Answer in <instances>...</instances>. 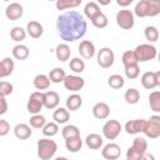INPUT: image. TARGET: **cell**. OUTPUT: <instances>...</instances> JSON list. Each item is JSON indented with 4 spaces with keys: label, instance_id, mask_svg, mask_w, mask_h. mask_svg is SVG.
<instances>
[{
    "label": "cell",
    "instance_id": "obj_1",
    "mask_svg": "<svg viewBox=\"0 0 160 160\" xmlns=\"http://www.w3.org/2000/svg\"><path fill=\"white\" fill-rule=\"evenodd\" d=\"M56 30L64 41L72 42L81 39L86 34L88 22L80 12L70 10L58 16Z\"/></svg>",
    "mask_w": 160,
    "mask_h": 160
},
{
    "label": "cell",
    "instance_id": "obj_2",
    "mask_svg": "<svg viewBox=\"0 0 160 160\" xmlns=\"http://www.w3.org/2000/svg\"><path fill=\"white\" fill-rule=\"evenodd\" d=\"M58 145L54 140L44 138L38 141V156L41 160H50L55 156Z\"/></svg>",
    "mask_w": 160,
    "mask_h": 160
},
{
    "label": "cell",
    "instance_id": "obj_3",
    "mask_svg": "<svg viewBox=\"0 0 160 160\" xmlns=\"http://www.w3.org/2000/svg\"><path fill=\"white\" fill-rule=\"evenodd\" d=\"M138 62H145V61H150L152 59L156 58L158 55V50L154 45L149 44H140L135 48V50H132Z\"/></svg>",
    "mask_w": 160,
    "mask_h": 160
},
{
    "label": "cell",
    "instance_id": "obj_4",
    "mask_svg": "<svg viewBox=\"0 0 160 160\" xmlns=\"http://www.w3.org/2000/svg\"><path fill=\"white\" fill-rule=\"evenodd\" d=\"M142 132L150 139H158L160 136V116L152 115L150 119L145 120Z\"/></svg>",
    "mask_w": 160,
    "mask_h": 160
},
{
    "label": "cell",
    "instance_id": "obj_5",
    "mask_svg": "<svg viewBox=\"0 0 160 160\" xmlns=\"http://www.w3.org/2000/svg\"><path fill=\"white\" fill-rule=\"evenodd\" d=\"M44 108V92L41 91H34L31 92L28 104H26V109L30 114H40L41 109Z\"/></svg>",
    "mask_w": 160,
    "mask_h": 160
},
{
    "label": "cell",
    "instance_id": "obj_6",
    "mask_svg": "<svg viewBox=\"0 0 160 160\" xmlns=\"http://www.w3.org/2000/svg\"><path fill=\"white\" fill-rule=\"evenodd\" d=\"M120 132H121V124L115 119L108 120L102 126V135L108 140H115L120 135Z\"/></svg>",
    "mask_w": 160,
    "mask_h": 160
},
{
    "label": "cell",
    "instance_id": "obj_7",
    "mask_svg": "<svg viewBox=\"0 0 160 160\" xmlns=\"http://www.w3.org/2000/svg\"><path fill=\"white\" fill-rule=\"evenodd\" d=\"M116 24L124 30H130L132 29L135 24L134 19V12L130 10H119L116 14Z\"/></svg>",
    "mask_w": 160,
    "mask_h": 160
},
{
    "label": "cell",
    "instance_id": "obj_8",
    "mask_svg": "<svg viewBox=\"0 0 160 160\" xmlns=\"http://www.w3.org/2000/svg\"><path fill=\"white\" fill-rule=\"evenodd\" d=\"M96 59H98V64L102 69H109L112 66L115 61V54L110 48H101L98 52Z\"/></svg>",
    "mask_w": 160,
    "mask_h": 160
},
{
    "label": "cell",
    "instance_id": "obj_9",
    "mask_svg": "<svg viewBox=\"0 0 160 160\" xmlns=\"http://www.w3.org/2000/svg\"><path fill=\"white\" fill-rule=\"evenodd\" d=\"M140 81L145 89L152 90L160 85V71H155V72L154 71H146L142 74Z\"/></svg>",
    "mask_w": 160,
    "mask_h": 160
},
{
    "label": "cell",
    "instance_id": "obj_10",
    "mask_svg": "<svg viewBox=\"0 0 160 160\" xmlns=\"http://www.w3.org/2000/svg\"><path fill=\"white\" fill-rule=\"evenodd\" d=\"M62 82H64L65 89L69 90V91H72V92H76V91L81 90L85 85V80L81 76H78V75H66Z\"/></svg>",
    "mask_w": 160,
    "mask_h": 160
},
{
    "label": "cell",
    "instance_id": "obj_11",
    "mask_svg": "<svg viewBox=\"0 0 160 160\" xmlns=\"http://www.w3.org/2000/svg\"><path fill=\"white\" fill-rule=\"evenodd\" d=\"M121 155V148L115 142L106 144L101 150V156L106 160H116Z\"/></svg>",
    "mask_w": 160,
    "mask_h": 160
},
{
    "label": "cell",
    "instance_id": "obj_12",
    "mask_svg": "<svg viewBox=\"0 0 160 160\" xmlns=\"http://www.w3.org/2000/svg\"><path fill=\"white\" fill-rule=\"evenodd\" d=\"M24 14V8L19 2H10L5 9V16L9 20H19Z\"/></svg>",
    "mask_w": 160,
    "mask_h": 160
},
{
    "label": "cell",
    "instance_id": "obj_13",
    "mask_svg": "<svg viewBox=\"0 0 160 160\" xmlns=\"http://www.w3.org/2000/svg\"><path fill=\"white\" fill-rule=\"evenodd\" d=\"M79 54L84 58V59H92L95 55V45L90 41V40H82L79 44Z\"/></svg>",
    "mask_w": 160,
    "mask_h": 160
},
{
    "label": "cell",
    "instance_id": "obj_14",
    "mask_svg": "<svg viewBox=\"0 0 160 160\" xmlns=\"http://www.w3.org/2000/svg\"><path fill=\"white\" fill-rule=\"evenodd\" d=\"M92 115H94V118H96L99 120L108 119L109 115H110V106L106 102H102V101L96 102L92 106Z\"/></svg>",
    "mask_w": 160,
    "mask_h": 160
},
{
    "label": "cell",
    "instance_id": "obj_15",
    "mask_svg": "<svg viewBox=\"0 0 160 160\" xmlns=\"http://www.w3.org/2000/svg\"><path fill=\"white\" fill-rule=\"evenodd\" d=\"M60 102V98H59V94L56 91H52V90H49L46 92H44V106L49 110H52L55 108H58Z\"/></svg>",
    "mask_w": 160,
    "mask_h": 160
},
{
    "label": "cell",
    "instance_id": "obj_16",
    "mask_svg": "<svg viewBox=\"0 0 160 160\" xmlns=\"http://www.w3.org/2000/svg\"><path fill=\"white\" fill-rule=\"evenodd\" d=\"M144 124H145V119H134V120H129L125 124V131L130 135H135L139 132H142L144 129Z\"/></svg>",
    "mask_w": 160,
    "mask_h": 160
},
{
    "label": "cell",
    "instance_id": "obj_17",
    "mask_svg": "<svg viewBox=\"0 0 160 160\" xmlns=\"http://www.w3.org/2000/svg\"><path fill=\"white\" fill-rule=\"evenodd\" d=\"M42 32H44V28H42V25L39 21L31 20V21L28 22V25H26V34L30 35V38L39 39V38H41Z\"/></svg>",
    "mask_w": 160,
    "mask_h": 160
},
{
    "label": "cell",
    "instance_id": "obj_18",
    "mask_svg": "<svg viewBox=\"0 0 160 160\" xmlns=\"http://www.w3.org/2000/svg\"><path fill=\"white\" fill-rule=\"evenodd\" d=\"M14 68H15V64L12 59L4 58L2 60H0V79L11 75L14 71Z\"/></svg>",
    "mask_w": 160,
    "mask_h": 160
},
{
    "label": "cell",
    "instance_id": "obj_19",
    "mask_svg": "<svg viewBox=\"0 0 160 160\" xmlns=\"http://www.w3.org/2000/svg\"><path fill=\"white\" fill-rule=\"evenodd\" d=\"M14 134L19 140H26V139H29L31 136L32 130L28 124H22L21 122V124H18L14 128Z\"/></svg>",
    "mask_w": 160,
    "mask_h": 160
},
{
    "label": "cell",
    "instance_id": "obj_20",
    "mask_svg": "<svg viewBox=\"0 0 160 160\" xmlns=\"http://www.w3.org/2000/svg\"><path fill=\"white\" fill-rule=\"evenodd\" d=\"M85 144H86V146H88L89 149H91V150H98V149H100V148L102 146L104 140H102V138H101L99 134L91 132V134H89V135L86 136Z\"/></svg>",
    "mask_w": 160,
    "mask_h": 160
},
{
    "label": "cell",
    "instance_id": "obj_21",
    "mask_svg": "<svg viewBox=\"0 0 160 160\" xmlns=\"http://www.w3.org/2000/svg\"><path fill=\"white\" fill-rule=\"evenodd\" d=\"M70 55H71V50L69 48L68 44H59L55 49V56L59 61H68L70 59Z\"/></svg>",
    "mask_w": 160,
    "mask_h": 160
},
{
    "label": "cell",
    "instance_id": "obj_22",
    "mask_svg": "<svg viewBox=\"0 0 160 160\" xmlns=\"http://www.w3.org/2000/svg\"><path fill=\"white\" fill-rule=\"evenodd\" d=\"M65 146L70 152H78L81 150L82 148V140L79 136H72V138H68L65 139Z\"/></svg>",
    "mask_w": 160,
    "mask_h": 160
},
{
    "label": "cell",
    "instance_id": "obj_23",
    "mask_svg": "<svg viewBox=\"0 0 160 160\" xmlns=\"http://www.w3.org/2000/svg\"><path fill=\"white\" fill-rule=\"evenodd\" d=\"M30 55V50L24 44H18L12 48V56L16 60H26Z\"/></svg>",
    "mask_w": 160,
    "mask_h": 160
},
{
    "label": "cell",
    "instance_id": "obj_24",
    "mask_svg": "<svg viewBox=\"0 0 160 160\" xmlns=\"http://www.w3.org/2000/svg\"><path fill=\"white\" fill-rule=\"evenodd\" d=\"M32 84H34L36 90H46L50 86V79L45 74H39V75H36L34 78Z\"/></svg>",
    "mask_w": 160,
    "mask_h": 160
},
{
    "label": "cell",
    "instance_id": "obj_25",
    "mask_svg": "<svg viewBox=\"0 0 160 160\" xmlns=\"http://www.w3.org/2000/svg\"><path fill=\"white\" fill-rule=\"evenodd\" d=\"M81 105H82V99H81V96H80L79 94L74 92V94H71L70 96H68V99H66V109H68V110L75 111V110H78Z\"/></svg>",
    "mask_w": 160,
    "mask_h": 160
},
{
    "label": "cell",
    "instance_id": "obj_26",
    "mask_svg": "<svg viewBox=\"0 0 160 160\" xmlns=\"http://www.w3.org/2000/svg\"><path fill=\"white\" fill-rule=\"evenodd\" d=\"M52 119L55 120L56 124H65L70 119V112L65 108H58L52 114Z\"/></svg>",
    "mask_w": 160,
    "mask_h": 160
},
{
    "label": "cell",
    "instance_id": "obj_27",
    "mask_svg": "<svg viewBox=\"0 0 160 160\" xmlns=\"http://www.w3.org/2000/svg\"><path fill=\"white\" fill-rule=\"evenodd\" d=\"M49 79H50V82H54V84H59V82H62L66 74H65V70L61 69V68H54L52 70H50L49 72Z\"/></svg>",
    "mask_w": 160,
    "mask_h": 160
},
{
    "label": "cell",
    "instance_id": "obj_28",
    "mask_svg": "<svg viewBox=\"0 0 160 160\" xmlns=\"http://www.w3.org/2000/svg\"><path fill=\"white\" fill-rule=\"evenodd\" d=\"M99 12H101V10H100V6H99L98 2L90 1V2H88V4L85 5V8H84V14H85V16H86L89 20H91V19H92L94 16H96Z\"/></svg>",
    "mask_w": 160,
    "mask_h": 160
},
{
    "label": "cell",
    "instance_id": "obj_29",
    "mask_svg": "<svg viewBox=\"0 0 160 160\" xmlns=\"http://www.w3.org/2000/svg\"><path fill=\"white\" fill-rule=\"evenodd\" d=\"M124 99H125V101H126L128 104H130V105L138 104L139 100H140V92H139V90H136L135 88H130V89H128V90L125 91Z\"/></svg>",
    "mask_w": 160,
    "mask_h": 160
},
{
    "label": "cell",
    "instance_id": "obj_30",
    "mask_svg": "<svg viewBox=\"0 0 160 160\" xmlns=\"http://www.w3.org/2000/svg\"><path fill=\"white\" fill-rule=\"evenodd\" d=\"M131 148H132L135 151H138L139 154H141L142 158H144V154H145L146 150H148V141H146L144 138L138 136V138H135V139L132 140Z\"/></svg>",
    "mask_w": 160,
    "mask_h": 160
},
{
    "label": "cell",
    "instance_id": "obj_31",
    "mask_svg": "<svg viewBox=\"0 0 160 160\" xmlns=\"http://www.w3.org/2000/svg\"><path fill=\"white\" fill-rule=\"evenodd\" d=\"M55 2L58 10H66V9L78 8L82 2V0H56Z\"/></svg>",
    "mask_w": 160,
    "mask_h": 160
},
{
    "label": "cell",
    "instance_id": "obj_32",
    "mask_svg": "<svg viewBox=\"0 0 160 160\" xmlns=\"http://www.w3.org/2000/svg\"><path fill=\"white\" fill-rule=\"evenodd\" d=\"M108 85L115 90L118 89H121L124 85H125V80L121 75L119 74H114V75H110L109 79H108Z\"/></svg>",
    "mask_w": 160,
    "mask_h": 160
},
{
    "label": "cell",
    "instance_id": "obj_33",
    "mask_svg": "<svg viewBox=\"0 0 160 160\" xmlns=\"http://www.w3.org/2000/svg\"><path fill=\"white\" fill-rule=\"evenodd\" d=\"M149 105H150L152 111H155V112L160 111V91L159 90H155V91L150 92V95H149Z\"/></svg>",
    "mask_w": 160,
    "mask_h": 160
},
{
    "label": "cell",
    "instance_id": "obj_34",
    "mask_svg": "<svg viewBox=\"0 0 160 160\" xmlns=\"http://www.w3.org/2000/svg\"><path fill=\"white\" fill-rule=\"evenodd\" d=\"M90 21H91V24H92L95 28H98V29H104V28H106L108 24H109L108 16H106L104 12H99V14H98L96 16H94Z\"/></svg>",
    "mask_w": 160,
    "mask_h": 160
},
{
    "label": "cell",
    "instance_id": "obj_35",
    "mask_svg": "<svg viewBox=\"0 0 160 160\" xmlns=\"http://www.w3.org/2000/svg\"><path fill=\"white\" fill-rule=\"evenodd\" d=\"M10 38L16 42H21L26 38V30H24L21 26H14L10 30Z\"/></svg>",
    "mask_w": 160,
    "mask_h": 160
},
{
    "label": "cell",
    "instance_id": "obj_36",
    "mask_svg": "<svg viewBox=\"0 0 160 160\" xmlns=\"http://www.w3.org/2000/svg\"><path fill=\"white\" fill-rule=\"evenodd\" d=\"M149 14L148 10V0H140L134 9V15H136L138 18H146Z\"/></svg>",
    "mask_w": 160,
    "mask_h": 160
},
{
    "label": "cell",
    "instance_id": "obj_37",
    "mask_svg": "<svg viewBox=\"0 0 160 160\" xmlns=\"http://www.w3.org/2000/svg\"><path fill=\"white\" fill-rule=\"evenodd\" d=\"M144 34H145L146 40H148L150 44L158 41V39H159V30H158L155 26H152V25L146 26L145 30H144Z\"/></svg>",
    "mask_w": 160,
    "mask_h": 160
},
{
    "label": "cell",
    "instance_id": "obj_38",
    "mask_svg": "<svg viewBox=\"0 0 160 160\" xmlns=\"http://www.w3.org/2000/svg\"><path fill=\"white\" fill-rule=\"evenodd\" d=\"M69 68H70V70H72L74 72L80 74V72H82V71L85 70V62H84V60H81L80 58H72V59L70 60V62H69Z\"/></svg>",
    "mask_w": 160,
    "mask_h": 160
},
{
    "label": "cell",
    "instance_id": "obj_39",
    "mask_svg": "<svg viewBox=\"0 0 160 160\" xmlns=\"http://www.w3.org/2000/svg\"><path fill=\"white\" fill-rule=\"evenodd\" d=\"M124 68H125V70H124V71H125V75H126V78L130 79V80L136 79V78L139 76V74H140V68H139L138 62L126 65V66H124Z\"/></svg>",
    "mask_w": 160,
    "mask_h": 160
},
{
    "label": "cell",
    "instance_id": "obj_40",
    "mask_svg": "<svg viewBox=\"0 0 160 160\" xmlns=\"http://www.w3.org/2000/svg\"><path fill=\"white\" fill-rule=\"evenodd\" d=\"M61 135H62L64 139L72 138V136H79L80 135V130L75 125H65L62 128V130H61Z\"/></svg>",
    "mask_w": 160,
    "mask_h": 160
},
{
    "label": "cell",
    "instance_id": "obj_41",
    "mask_svg": "<svg viewBox=\"0 0 160 160\" xmlns=\"http://www.w3.org/2000/svg\"><path fill=\"white\" fill-rule=\"evenodd\" d=\"M29 122H30V126L34 128V129H42V126L46 124V120H45V118H44L42 115H40V114H34V115L30 118Z\"/></svg>",
    "mask_w": 160,
    "mask_h": 160
},
{
    "label": "cell",
    "instance_id": "obj_42",
    "mask_svg": "<svg viewBox=\"0 0 160 160\" xmlns=\"http://www.w3.org/2000/svg\"><path fill=\"white\" fill-rule=\"evenodd\" d=\"M58 132H59V126H58L56 122H46L42 126V134L48 138L55 136Z\"/></svg>",
    "mask_w": 160,
    "mask_h": 160
},
{
    "label": "cell",
    "instance_id": "obj_43",
    "mask_svg": "<svg viewBox=\"0 0 160 160\" xmlns=\"http://www.w3.org/2000/svg\"><path fill=\"white\" fill-rule=\"evenodd\" d=\"M148 16L154 18L160 14V0H148Z\"/></svg>",
    "mask_w": 160,
    "mask_h": 160
},
{
    "label": "cell",
    "instance_id": "obj_44",
    "mask_svg": "<svg viewBox=\"0 0 160 160\" xmlns=\"http://www.w3.org/2000/svg\"><path fill=\"white\" fill-rule=\"evenodd\" d=\"M121 61H122L124 66L138 62L136 56H135V54H134V51H132V50H128V51H125V52L122 54V56H121Z\"/></svg>",
    "mask_w": 160,
    "mask_h": 160
},
{
    "label": "cell",
    "instance_id": "obj_45",
    "mask_svg": "<svg viewBox=\"0 0 160 160\" xmlns=\"http://www.w3.org/2000/svg\"><path fill=\"white\" fill-rule=\"evenodd\" d=\"M12 91H14V86H12L11 82L5 81V80H1V81H0V94H1V95L8 96V95H10Z\"/></svg>",
    "mask_w": 160,
    "mask_h": 160
},
{
    "label": "cell",
    "instance_id": "obj_46",
    "mask_svg": "<svg viewBox=\"0 0 160 160\" xmlns=\"http://www.w3.org/2000/svg\"><path fill=\"white\" fill-rule=\"evenodd\" d=\"M126 158H128V160H142V155L139 154L138 151H135L131 146L126 151Z\"/></svg>",
    "mask_w": 160,
    "mask_h": 160
},
{
    "label": "cell",
    "instance_id": "obj_47",
    "mask_svg": "<svg viewBox=\"0 0 160 160\" xmlns=\"http://www.w3.org/2000/svg\"><path fill=\"white\" fill-rule=\"evenodd\" d=\"M10 131V125L6 120L0 119V136H6Z\"/></svg>",
    "mask_w": 160,
    "mask_h": 160
},
{
    "label": "cell",
    "instance_id": "obj_48",
    "mask_svg": "<svg viewBox=\"0 0 160 160\" xmlns=\"http://www.w3.org/2000/svg\"><path fill=\"white\" fill-rule=\"evenodd\" d=\"M6 111H8V101H6L5 96L0 94V116L6 114Z\"/></svg>",
    "mask_w": 160,
    "mask_h": 160
},
{
    "label": "cell",
    "instance_id": "obj_49",
    "mask_svg": "<svg viewBox=\"0 0 160 160\" xmlns=\"http://www.w3.org/2000/svg\"><path fill=\"white\" fill-rule=\"evenodd\" d=\"M131 2H134V0H116V4H118L119 6H121V8L129 6Z\"/></svg>",
    "mask_w": 160,
    "mask_h": 160
},
{
    "label": "cell",
    "instance_id": "obj_50",
    "mask_svg": "<svg viewBox=\"0 0 160 160\" xmlns=\"http://www.w3.org/2000/svg\"><path fill=\"white\" fill-rule=\"evenodd\" d=\"M96 1H98V4H100L102 6H106V5H109L111 2V0H96Z\"/></svg>",
    "mask_w": 160,
    "mask_h": 160
},
{
    "label": "cell",
    "instance_id": "obj_51",
    "mask_svg": "<svg viewBox=\"0 0 160 160\" xmlns=\"http://www.w3.org/2000/svg\"><path fill=\"white\" fill-rule=\"evenodd\" d=\"M48 1H56V0H48Z\"/></svg>",
    "mask_w": 160,
    "mask_h": 160
},
{
    "label": "cell",
    "instance_id": "obj_52",
    "mask_svg": "<svg viewBox=\"0 0 160 160\" xmlns=\"http://www.w3.org/2000/svg\"><path fill=\"white\" fill-rule=\"evenodd\" d=\"M2 1H10V0H2Z\"/></svg>",
    "mask_w": 160,
    "mask_h": 160
}]
</instances>
